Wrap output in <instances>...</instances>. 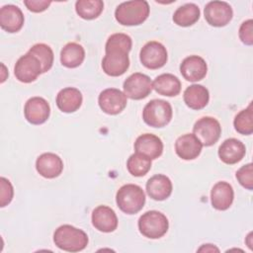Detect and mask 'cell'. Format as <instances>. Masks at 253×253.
Listing matches in <instances>:
<instances>
[{"mask_svg": "<svg viewBox=\"0 0 253 253\" xmlns=\"http://www.w3.org/2000/svg\"><path fill=\"white\" fill-rule=\"evenodd\" d=\"M149 11V5L145 0L126 1L116 8L115 18L123 26H137L148 18Z\"/></svg>", "mask_w": 253, "mask_h": 253, "instance_id": "7a4b0ae2", "label": "cell"}, {"mask_svg": "<svg viewBox=\"0 0 253 253\" xmlns=\"http://www.w3.org/2000/svg\"><path fill=\"white\" fill-rule=\"evenodd\" d=\"M183 99L187 107L192 110L204 109L210 101L209 90L200 84H193L186 88Z\"/></svg>", "mask_w": 253, "mask_h": 253, "instance_id": "cb8c5ba5", "label": "cell"}, {"mask_svg": "<svg viewBox=\"0 0 253 253\" xmlns=\"http://www.w3.org/2000/svg\"><path fill=\"white\" fill-rule=\"evenodd\" d=\"M152 89H154L159 95L174 97L181 91V82L175 75L163 73L154 79L152 82Z\"/></svg>", "mask_w": 253, "mask_h": 253, "instance_id": "d4e9b609", "label": "cell"}, {"mask_svg": "<svg viewBox=\"0 0 253 253\" xmlns=\"http://www.w3.org/2000/svg\"><path fill=\"white\" fill-rule=\"evenodd\" d=\"M129 66V58L128 52L113 49L106 51V55L102 60V68L103 71L113 77L123 75Z\"/></svg>", "mask_w": 253, "mask_h": 253, "instance_id": "7c38bea8", "label": "cell"}, {"mask_svg": "<svg viewBox=\"0 0 253 253\" xmlns=\"http://www.w3.org/2000/svg\"><path fill=\"white\" fill-rule=\"evenodd\" d=\"M132 41L129 36L123 33H116L111 35L106 42L105 51L113 50V49H120L126 52H129L131 49Z\"/></svg>", "mask_w": 253, "mask_h": 253, "instance_id": "1f68e13d", "label": "cell"}, {"mask_svg": "<svg viewBox=\"0 0 253 253\" xmlns=\"http://www.w3.org/2000/svg\"><path fill=\"white\" fill-rule=\"evenodd\" d=\"M173 116L172 107L169 102L161 99L149 101L143 108L142 119L146 125L152 127H163L167 126Z\"/></svg>", "mask_w": 253, "mask_h": 253, "instance_id": "277c9868", "label": "cell"}, {"mask_svg": "<svg viewBox=\"0 0 253 253\" xmlns=\"http://www.w3.org/2000/svg\"><path fill=\"white\" fill-rule=\"evenodd\" d=\"M29 52L35 55L42 64V73L47 72L53 64V51L49 45L45 43H36L30 49Z\"/></svg>", "mask_w": 253, "mask_h": 253, "instance_id": "4dcf8cb0", "label": "cell"}, {"mask_svg": "<svg viewBox=\"0 0 253 253\" xmlns=\"http://www.w3.org/2000/svg\"><path fill=\"white\" fill-rule=\"evenodd\" d=\"M200 8L194 3H187L179 8L173 14V22L180 27H190L200 19Z\"/></svg>", "mask_w": 253, "mask_h": 253, "instance_id": "4316f807", "label": "cell"}, {"mask_svg": "<svg viewBox=\"0 0 253 253\" xmlns=\"http://www.w3.org/2000/svg\"><path fill=\"white\" fill-rule=\"evenodd\" d=\"M134 150L152 160L161 156L163 152V143L155 134L143 133L136 138L134 142Z\"/></svg>", "mask_w": 253, "mask_h": 253, "instance_id": "44dd1931", "label": "cell"}, {"mask_svg": "<svg viewBox=\"0 0 253 253\" xmlns=\"http://www.w3.org/2000/svg\"><path fill=\"white\" fill-rule=\"evenodd\" d=\"M239 39L246 45L253 44V21L251 19L244 21L240 25Z\"/></svg>", "mask_w": 253, "mask_h": 253, "instance_id": "e575fe53", "label": "cell"}, {"mask_svg": "<svg viewBox=\"0 0 253 253\" xmlns=\"http://www.w3.org/2000/svg\"><path fill=\"white\" fill-rule=\"evenodd\" d=\"M236 179L239 184L247 190L253 189V165L248 163L236 171Z\"/></svg>", "mask_w": 253, "mask_h": 253, "instance_id": "d6a6232c", "label": "cell"}, {"mask_svg": "<svg viewBox=\"0 0 253 253\" xmlns=\"http://www.w3.org/2000/svg\"><path fill=\"white\" fill-rule=\"evenodd\" d=\"M24 4L28 8L29 11H32L34 13H41L45 11L49 5L51 4V1L46 0H25Z\"/></svg>", "mask_w": 253, "mask_h": 253, "instance_id": "d590c367", "label": "cell"}, {"mask_svg": "<svg viewBox=\"0 0 253 253\" xmlns=\"http://www.w3.org/2000/svg\"><path fill=\"white\" fill-rule=\"evenodd\" d=\"M88 235L82 229L70 224L57 227L53 233V242L56 247L67 252H79L88 245Z\"/></svg>", "mask_w": 253, "mask_h": 253, "instance_id": "6da1fadb", "label": "cell"}, {"mask_svg": "<svg viewBox=\"0 0 253 253\" xmlns=\"http://www.w3.org/2000/svg\"><path fill=\"white\" fill-rule=\"evenodd\" d=\"M167 58L166 47L159 42H148L140 49V62L148 69H158L163 67L167 62Z\"/></svg>", "mask_w": 253, "mask_h": 253, "instance_id": "52a82bcc", "label": "cell"}, {"mask_svg": "<svg viewBox=\"0 0 253 253\" xmlns=\"http://www.w3.org/2000/svg\"><path fill=\"white\" fill-rule=\"evenodd\" d=\"M93 226L101 232H113L118 227V217L113 209L108 206H98L92 211Z\"/></svg>", "mask_w": 253, "mask_h": 253, "instance_id": "2e32d148", "label": "cell"}, {"mask_svg": "<svg viewBox=\"0 0 253 253\" xmlns=\"http://www.w3.org/2000/svg\"><path fill=\"white\" fill-rule=\"evenodd\" d=\"M0 185H1L0 207L4 208L5 206L11 203L14 196V189L11 182L4 177L0 178Z\"/></svg>", "mask_w": 253, "mask_h": 253, "instance_id": "836d02e7", "label": "cell"}, {"mask_svg": "<svg viewBox=\"0 0 253 253\" xmlns=\"http://www.w3.org/2000/svg\"><path fill=\"white\" fill-rule=\"evenodd\" d=\"M182 76L190 82H197L204 79L208 72V65L205 59L199 55H190L180 64Z\"/></svg>", "mask_w": 253, "mask_h": 253, "instance_id": "9a60e30c", "label": "cell"}, {"mask_svg": "<svg viewBox=\"0 0 253 253\" xmlns=\"http://www.w3.org/2000/svg\"><path fill=\"white\" fill-rule=\"evenodd\" d=\"M234 192L232 186L224 181L217 182L211 191V203L217 211H225L232 205Z\"/></svg>", "mask_w": 253, "mask_h": 253, "instance_id": "ffe728a7", "label": "cell"}, {"mask_svg": "<svg viewBox=\"0 0 253 253\" xmlns=\"http://www.w3.org/2000/svg\"><path fill=\"white\" fill-rule=\"evenodd\" d=\"M104 9V2L101 0H78L75 3V10L78 16L84 20H93L100 16Z\"/></svg>", "mask_w": 253, "mask_h": 253, "instance_id": "83f0119b", "label": "cell"}, {"mask_svg": "<svg viewBox=\"0 0 253 253\" xmlns=\"http://www.w3.org/2000/svg\"><path fill=\"white\" fill-rule=\"evenodd\" d=\"M127 171L134 177H142L151 168V159L147 156L135 152L131 154L126 161Z\"/></svg>", "mask_w": 253, "mask_h": 253, "instance_id": "f1b7e54d", "label": "cell"}, {"mask_svg": "<svg viewBox=\"0 0 253 253\" xmlns=\"http://www.w3.org/2000/svg\"><path fill=\"white\" fill-rule=\"evenodd\" d=\"M234 128L237 132L244 135H249L253 132V109L252 103L249 106L240 111L233 121Z\"/></svg>", "mask_w": 253, "mask_h": 253, "instance_id": "f546056e", "label": "cell"}, {"mask_svg": "<svg viewBox=\"0 0 253 253\" xmlns=\"http://www.w3.org/2000/svg\"><path fill=\"white\" fill-rule=\"evenodd\" d=\"M139 232L150 239H158L166 234L169 221L165 214L158 211H148L138 219Z\"/></svg>", "mask_w": 253, "mask_h": 253, "instance_id": "5b68a950", "label": "cell"}, {"mask_svg": "<svg viewBox=\"0 0 253 253\" xmlns=\"http://www.w3.org/2000/svg\"><path fill=\"white\" fill-rule=\"evenodd\" d=\"M85 58L84 47L77 42L66 43L60 51V62L67 68H75L81 65Z\"/></svg>", "mask_w": 253, "mask_h": 253, "instance_id": "484cf974", "label": "cell"}, {"mask_svg": "<svg viewBox=\"0 0 253 253\" xmlns=\"http://www.w3.org/2000/svg\"><path fill=\"white\" fill-rule=\"evenodd\" d=\"M36 169L41 176L46 179H53L61 174L63 170V162L57 154L45 152L37 158Z\"/></svg>", "mask_w": 253, "mask_h": 253, "instance_id": "5bb4252c", "label": "cell"}, {"mask_svg": "<svg viewBox=\"0 0 253 253\" xmlns=\"http://www.w3.org/2000/svg\"><path fill=\"white\" fill-rule=\"evenodd\" d=\"M126 96L124 92L116 88L103 90L98 98L101 110L108 115H118L126 107Z\"/></svg>", "mask_w": 253, "mask_h": 253, "instance_id": "8fae6325", "label": "cell"}, {"mask_svg": "<svg viewBox=\"0 0 253 253\" xmlns=\"http://www.w3.org/2000/svg\"><path fill=\"white\" fill-rule=\"evenodd\" d=\"M246 148L243 142L236 138L225 139L218 147V157L225 164H235L243 159Z\"/></svg>", "mask_w": 253, "mask_h": 253, "instance_id": "e0dca14e", "label": "cell"}, {"mask_svg": "<svg viewBox=\"0 0 253 253\" xmlns=\"http://www.w3.org/2000/svg\"><path fill=\"white\" fill-rule=\"evenodd\" d=\"M24 115L30 124L42 125L49 118V104L42 97H32L25 104Z\"/></svg>", "mask_w": 253, "mask_h": 253, "instance_id": "4fadbf2b", "label": "cell"}, {"mask_svg": "<svg viewBox=\"0 0 253 253\" xmlns=\"http://www.w3.org/2000/svg\"><path fill=\"white\" fill-rule=\"evenodd\" d=\"M123 88L126 98L131 100H141L151 93L152 82L147 75L135 72L125 80Z\"/></svg>", "mask_w": 253, "mask_h": 253, "instance_id": "9c48e42d", "label": "cell"}, {"mask_svg": "<svg viewBox=\"0 0 253 253\" xmlns=\"http://www.w3.org/2000/svg\"><path fill=\"white\" fill-rule=\"evenodd\" d=\"M199 251H211V252H212V251H216V252H218V249L215 247V246H213L212 244H204L200 249H199Z\"/></svg>", "mask_w": 253, "mask_h": 253, "instance_id": "8d00e7d4", "label": "cell"}, {"mask_svg": "<svg viewBox=\"0 0 253 253\" xmlns=\"http://www.w3.org/2000/svg\"><path fill=\"white\" fill-rule=\"evenodd\" d=\"M116 202L122 211L134 214L142 210L145 204V194L138 185L126 184L118 190Z\"/></svg>", "mask_w": 253, "mask_h": 253, "instance_id": "3957f363", "label": "cell"}, {"mask_svg": "<svg viewBox=\"0 0 253 253\" xmlns=\"http://www.w3.org/2000/svg\"><path fill=\"white\" fill-rule=\"evenodd\" d=\"M81 92L74 87H66L60 90L56 96V106L63 113H74L82 105Z\"/></svg>", "mask_w": 253, "mask_h": 253, "instance_id": "603a6c76", "label": "cell"}, {"mask_svg": "<svg viewBox=\"0 0 253 253\" xmlns=\"http://www.w3.org/2000/svg\"><path fill=\"white\" fill-rule=\"evenodd\" d=\"M193 133L203 146H211L218 140L221 134V126L216 119L203 117L195 123Z\"/></svg>", "mask_w": 253, "mask_h": 253, "instance_id": "8992f818", "label": "cell"}, {"mask_svg": "<svg viewBox=\"0 0 253 253\" xmlns=\"http://www.w3.org/2000/svg\"><path fill=\"white\" fill-rule=\"evenodd\" d=\"M202 143L194 133H185L179 136L175 142L176 154L184 160L197 158L202 151Z\"/></svg>", "mask_w": 253, "mask_h": 253, "instance_id": "d6986e66", "label": "cell"}, {"mask_svg": "<svg viewBox=\"0 0 253 253\" xmlns=\"http://www.w3.org/2000/svg\"><path fill=\"white\" fill-rule=\"evenodd\" d=\"M145 187L147 195L155 201L166 200L173 190L171 180L163 174H157L149 178Z\"/></svg>", "mask_w": 253, "mask_h": 253, "instance_id": "7402d4cb", "label": "cell"}, {"mask_svg": "<svg viewBox=\"0 0 253 253\" xmlns=\"http://www.w3.org/2000/svg\"><path fill=\"white\" fill-rule=\"evenodd\" d=\"M205 19L212 27H224L233 17L231 6L224 1H211L204 10Z\"/></svg>", "mask_w": 253, "mask_h": 253, "instance_id": "30bf717a", "label": "cell"}, {"mask_svg": "<svg viewBox=\"0 0 253 253\" xmlns=\"http://www.w3.org/2000/svg\"><path fill=\"white\" fill-rule=\"evenodd\" d=\"M24 14L15 5L8 4L0 9V27L8 33L19 32L24 25Z\"/></svg>", "mask_w": 253, "mask_h": 253, "instance_id": "ac0fdd59", "label": "cell"}, {"mask_svg": "<svg viewBox=\"0 0 253 253\" xmlns=\"http://www.w3.org/2000/svg\"><path fill=\"white\" fill-rule=\"evenodd\" d=\"M42 73V64L39 59L29 51L22 55L14 66L16 78L23 83L34 82Z\"/></svg>", "mask_w": 253, "mask_h": 253, "instance_id": "ba28073f", "label": "cell"}]
</instances>
